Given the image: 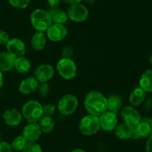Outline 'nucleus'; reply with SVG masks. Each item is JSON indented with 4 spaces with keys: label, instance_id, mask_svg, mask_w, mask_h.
Returning a JSON list of instances; mask_svg holds the SVG:
<instances>
[{
    "label": "nucleus",
    "instance_id": "obj_1",
    "mask_svg": "<svg viewBox=\"0 0 152 152\" xmlns=\"http://www.w3.org/2000/svg\"><path fill=\"white\" fill-rule=\"evenodd\" d=\"M83 104L88 114L99 116L107 110V98L99 91L88 92L85 96Z\"/></svg>",
    "mask_w": 152,
    "mask_h": 152
},
{
    "label": "nucleus",
    "instance_id": "obj_2",
    "mask_svg": "<svg viewBox=\"0 0 152 152\" xmlns=\"http://www.w3.org/2000/svg\"><path fill=\"white\" fill-rule=\"evenodd\" d=\"M22 117L28 123H37L43 115L42 105L37 100H29L22 107Z\"/></svg>",
    "mask_w": 152,
    "mask_h": 152
},
{
    "label": "nucleus",
    "instance_id": "obj_3",
    "mask_svg": "<svg viewBox=\"0 0 152 152\" xmlns=\"http://www.w3.org/2000/svg\"><path fill=\"white\" fill-rule=\"evenodd\" d=\"M30 22L37 31L45 32L52 24L50 14L48 10L42 8L35 9L30 15Z\"/></svg>",
    "mask_w": 152,
    "mask_h": 152
},
{
    "label": "nucleus",
    "instance_id": "obj_4",
    "mask_svg": "<svg viewBox=\"0 0 152 152\" xmlns=\"http://www.w3.org/2000/svg\"><path fill=\"white\" fill-rule=\"evenodd\" d=\"M78 129L84 136H93L96 134L101 129L99 116L88 113L80 121Z\"/></svg>",
    "mask_w": 152,
    "mask_h": 152
},
{
    "label": "nucleus",
    "instance_id": "obj_5",
    "mask_svg": "<svg viewBox=\"0 0 152 152\" xmlns=\"http://www.w3.org/2000/svg\"><path fill=\"white\" fill-rule=\"evenodd\" d=\"M56 69L59 76L65 80H71L77 76V65L71 58H60L56 63Z\"/></svg>",
    "mask_w": 152,
    "mask_h": 152
},
{
    "label": "nucleus",
    "instance_id": "obj_6",
    "mask_svg": "<svg viewBox=\"0 0 152 152\" xmlns=\"http://www.w3.org/2000/svg\"><path fill=\"white\" fill-rule=\"evenodd\" d=\"M79 100L73 94H66L59 99L57 109L62 116H71L78 108Z\"/></svg>",
    "mask_w": 152,
    "mask_h": 152
},
{
    "label": "nucleus",
    "instance_id": "obj_7",
    "mask_svg": "<svg viewBox=\"0 0 152 152\" xmlns=\"http://www.w3.org/2000/svg\"><path fill=\"white\" fill-rule=\"evenodd\" d=\"M68 19L72 22H83L88 19L89 15V11L88 7L82 3L70 5L67 10Z\"/></svg>",
    "mask_w": 152,
    "mask_h": 152
},
{
    "label": "nucleus",
    "instance_id": "obj_8",
    "mask_svg": "<svg viewBox=\"0 0 152 152\" xmlns=\"http://www.w3.org/2000/svg\"><path fill=\"white\" fill-rule=\"evenodd\" d=\"M152 135V119L141 117L140 122L134 126V134L132 139H137L140 138L149 137Z\"/></svg>",
    "mask_w": 152,
    "mask_h": 152
},
{
    "label": "nucleus",
    "instance_id": "obj_9",
    "mask_svg": "<svg viewBox=\"0 0 152 152\" xmlns=\"http://www.w3.org/2000/svg\"><path fill=\"white\" fill-rule=\"evenodd\" d=\"M47 39L53 43H58L66 37L68 35V29L65 25L52 23L46 31Z\"/></svg>",
    "mask_w": 152,
    "mask_h": 152
},
{
    "label": "nucleus",
    "instance_id": "obj_10",
    "mask_svg": "<svg viewBox=\"0 0 152 152\" xmlns=\"http://www.w3.org/2000/svg\"><path fill=\"white\" fill-rule=\"evenodd\" d=\"M100 128L103 131L110 132L114 131L118 124V118L117 113L106 110L99 116Z\"/></svg>",
    "mask_w": 152,
    "mask_h": 152
},
{
    "label": "nucleus",
    "instance_id": "obj_11",
    "mask_svg": "<svg viewBox=\"0 0 152 152\" xmlns=\"http://www.w3.org/2000/svg\"><path fill=\"white\" fill-rule=\"evenodd\" d=\"M120 116L124 123L129 124L134 127L141 119V116L138 110L132 106H126L121 109Z\"/></svg>",
    "mask_w": 152,
    "mask_h": 152
},
{
    "label": "nucleus",
    "instance_id": "obj_12",
    "mask_svg": "<svg viewBox=\"0 0 152 152\" xmlns=\"http://www.w3.org/2000/svg\"><path fill=\"white\" fill-rule=\"evenodd\" d=\"M5 46L7 52L16 58L24 56L26 52V47L24 42L16 37L10 38Z\"/></svg>",
    "mask_w": 152,
    "mask_h": 152
},
{
    "label": "nucleus",
    "instance_id": "obj_13",
    "mask_svg": "<svg viewBox=\"0 0 152 152\" xmlns=\"http://www.w3.org/2000/svg\"><path fill=\"white\" fill-rule=\"evenodd\" d=\"M54 75V69L50 64L42 63L34 71V77L39 83L48 82L51 80Z\"/></svg>",
    "mask_w": 152,
    "mask_h": 152
},
{
    "label": "nucleus",
    "instance_id": "obj_14",
    "mask_svg": "<svg viewBox=\"0 0 152 152\" xmlns=\"http://www.w3.org/2000/svg\"><path fill=\"white\" fill-rule=\"evenodd\" d=\"M3 119L4 123L10 127H16L22 122V115L20 111L16 109H7L3 113Z\"/></svg>",
    "mask_w": 152,
    "mask_h": 152
},
{
    "label": "nucleus",
    "instance_id": "obj_15",
    "mask_svg": "<svg viewBox=\"0 0 152 152\" xmlns=\"http://www.w3.org/2000/svg\"><path fill=\"white\" fill-rule=\"evenodd\" d=\"M22 135L27 142H37L42 135L38 123H28L24 127Z\"/></svg>",
    "mask_w": 152,
    "mask_h": 152
},
{
    "label": "nucleus",
    "instance_id": "obj_16",
    "mask_svg": "<svg viewBox=\"0 0 152 152\" xmlns=\"http://www.w3.org/2000/svg\"><path fill=\"white\" fill-rule=\"evenodd\" d=\"M39 82L36 79L34 76L28 77L21 80L19 85V91L23 95H28L36 92L38 88Z\"/></svg>",
    "mask_w": 152,
    "mask_h": 152
},
{
    "label": "nucleus",
    "instance_id": "obj_17",
    "mask_svg": "<svg viewBox=\"0 0 152 152\" xmlns=\"http://www.w3.org/2000/svg\"><path fill=\"white\" fill-rule=\"evenodd\" d=\"M47 44V37L44 32L36 31L31 39V46L36 52H41Z\"/></svg>",
    "mask_w": 152,
    "mask_h": 152
},
{
    "label": "nucleus",
    "instance_id": "obj_18",
    "mask_svg": "<svg viewBox=\"0 0 152 152\" xmlns=\"http://www.w3.org/2000/svg\"><path fill=\"white\" fill-rule=\"evenodd\" d=\"M134 130V127L123 122L117 125L114 129V134L120 139H129L133 137Z\"/></svg>",
    "mask_w": 152,
    "mask_h": 152
},
{
    "label": "nucleus",
    "instance_id": "obj_19",
    "mask_svg": "<svg viewBox=\"0 0 152 152\" xmlns=\"http://www.w3.org/2000/svg\"><path fill=\"white\" fill-rule=\"evenodd\" d=\"M16 58L7 52H0V72H6L14 68Z\"/></svg>",
    "mask_w": 152,
    "mask_h": 152
},
{
    "label": "nucleus",
    "instance_id": "obj_20",
    "mask_svg": "<svg viewBox=\"0 0 152 152\" xmlns=\"http://www.w3.org/2000/svg\"><path fill=\"white\" fill-rule=\"evenodd\" d=\"M48 11L50 14L52 23L65 25L68 22V16L67 12L64 11L62 9L59 7H55V8H50V10Z\"/></svg>",
    "mask_w": 152,
    "mask_h": 152
},
{
    "label": "nucleus",
    "instance_id": "obj_21",
    "mask_svg": "<svg viewBox=\"0 0 152 152\" xmlns=\"http://www.w3.org/2000/svg\"><path fill=\"white\" fill-rule=\"evenodd\" d=\"M14 69L21 75H26L31 71V63L28 58L25 56L16 58L15 60Z\"/></svg>",
    "mask_w": 152,
    "mask_h": 152
},
{
    "label": "nucleus",
    "instance_id": "obj_22",
    "mask_svg": "<svg viewBox=\"0 0 152 152\" xmlns=\"http://www.w3.org/2000/svg\"><path fill=\"white\" fill-rule=\"evenodd\" d=\"M129 102L132 107H138L144 102L145 99V92L139 86L132 91L129 95Z\"/></svg>",
    "mask_w": 152,
    "mask_h": 152
},
{
    "label": "nucleus",
    "instance_id": "obj_23",
    "mask_svg": "<svg viewBox=\"0 0 152 152\" xmlns=\"http://www.w3.org/2000/svg\"><path fill=\"white\" fill-rule=\"evenodd\" d=\"M123 107V100L118 95H111L107 98V110L118 113Z\"/></svg>",
    "mask_w": 152,
    "mask_h": 152
},
{
    "label": "nucleus",
    "instance_id": "obj_24",
    "mask_svg": "<svg viewBox=\"0 0 152 152\" xmlns=\"http://www.w3.org/2000/svg\"><path fill=\"white\" fill-rule=\"evenodd\" d=\"M37 123L39 126L42 133L50 134L54 130L55 122L51 116H43Z\"/></svg>",
    "mask_w": 152,
    "mask_h": 152
},
{
    "label": "nucleus",
    "instance_id": "obj_25",
    "mask_svg": "<svg viewBox=\"0 0 152 152\" xmlns=\"http://www.w3.org/2000/svg\"><path fill=\"white\" fill-rule=\"evenodd\" d=\"M140 87L145 92H152V69L144 72L140 78Z\"/></svg>",
    "mask_w": 152,
    "mask_h": 152
},
{
    "label": "nucleus",
    "instance_id": "obj_26",
    "mask_svg": "<svg viewBox=\"0 0 152 152\" xmlns=\"http://www.w3.org/2000/svg\"><path fill=\"white\" fill-rule=\"evenodd\" d=\"M27 142H28L25 139V137L22 135H19L13 139L10 145H11L13 151H22Z\"/></svg>",
    "mask_w": 152,
    "mask_h": 152
},
{
    "label": "nucleus",
    "instance_id": "obj_27",
    "mask_svg": "<svg viewBox=\"0 0 152 152\" xmlns=\"http://www.w3.org/2000/svg\"><path fill=\"white\" fill-rule=\"evenodd\" d=\"M22 152H44L41 146L36 142H28Z\"/></svg>",
    "mask_w": 152,
    "mask_h": 152
},
{
    "label": "nucleus",
    "instance_id": "obj_28",
    "mask_svg": "<svg viewBox=\"0 0 152 152\" xmlns=\"http://www.w3.org/2000/svg\"><path fill=\"white\" fill-rule=\"evenodd\" d=\"M31 0H8L12 7L18 9H25L29 4Z\"/></svg>",
    "mask_w": 152,
    "mask_h": 152
},
{
    "label": "nucleus",
    "instance_id": "obj_29",
    "mask_svg": "<svg viewBox=\"0 0 152 152\" xmlns=\"http://www.w3.org/2000/svg\"><path fill=\"white\" fill-rule=\"evenodd\" d=\"M37 91L38 92L39 95L40 97L45 98V97L47 96L48 95L49 92H50V87H49V85L48 83V82L39 83V86Z\"/></svg>",
    "mask_w": 152,
    "mask_h": 152
},
{
    "label": "nucleus",
    "instance_id": "obj_30",
    "mask_svg": "<svg viewBox=\"0 0 152 152\" xmlns=\"http://www.w3.org/2000/svg\"><path fill=\"white\" fill-rule=\"evenodd\" d=\"M56 110V107L53 104H51V103H48V104H45V105L42 106L43 115L44 116H51L52 115L54 114Z\"/></svg>",
    "mask_w": 152,
    "mask_h": 152
},
{
    "label": "nucleus",
    "instance_id": "obj_31",
    "mask_svg": "<svg viewBox=\"0 0 152 152\" xmlns=\"http://www.w3.org/2000/svg\"><path fill=\"white\" fill-rule=\"evenodd\" d=\"M74 55V49L71 46H67L62 51V58H71Z\"/></svg>",
    "mask_w": 152,
    "mask_h": 152
},
{
    "label": "nucleus",
    "instance_id": "obj_32",
    "mask_svg": "<svg viewBox=\"0 0 152 152\" xmlns=\"http://www.w3.org/2000/svg\"><path fill=\"white\" fill-rule=\"evenodd\" d=\"M10 39L9 34L6 31L0 30V45L6 46V44H7Z\"/></svg>",
    "mask_w": 152,
    "mask_h": 152
},
{
    "label": "nucleus",
    "instance_id": "obj_33",
    "mask_svg": "<svg viewBox=\"0 0 152 152\" xmlns=\"http://www.w3.org/2000/svg\"><path fill=\"white\" fill-rule=\"evenodd\" d=\"M10 143L4 141H0V152H13Z\"/></svg>",
    "mask_w": 152,
    "mask_h": 152
},
{
    "label": "nucleus",
    "instance_id": "obj_34",
    "mask_svg": "<svg viewBox=\"0 0 152 152\" xmlns=\"http://www.w3.org/2000/svg\"><path fill=\"white\" fill-rule=\"evenodd\" d=\"M145 151L152 152V135L148 137V139L147 140L146 144H145Z\"/></svg>",
    "mask_w": 152,
    "mask_h": 152
},
{
    "label": "nucleus",
    "instance_id": "obj_35",
    "mask_svg": "<svg viewBox=\"0 0 152 152\" xmlns=\"http://www.w3.org/2000/svg\"><path fill=\"white\" fill-rule=\"evenodd\" d=\"M47 1L50 8H55L58 7L61 0H47Z\"/></svg>",
    "mask_w": 152,
    "mask_h": 152
},
{
    "label": "nucleus",
    "instance_id": "obj_36",
    "mask_svg": "<svg viewBox=\"0 0 152 152\" xmlns=\"http://www.w3.org/2000/svg\"><path fill=\"white\" fill-rule=\"evenodd\" d=\"M64 3L69 5H73V4H79V3H82L83 0H62Z\"/></svg>",
    "mask_w": 152,
    "mask_h": 152
},
{
    "label": "nucleus",
    "instance_id": "obj_37",
    "mask_svg": "<svg viewBox=\"0 0 152 152\" xmlns=\"http://www.w3.org/2000/svg\"><path fill=\"white\" fill-rule=\"evenodd\" d=\"M152 107V101H151V99H148L147 102L145 103V108L146 110H151Z\"/></svg>",
    "mask_w": 152,
    "mask_h": 152
},
{
    "label": "nucleus",
    "instance_id": "obj_38",
    "mask_svg": "<svg viewBox=\"0 0 152 152\" xmlns=\"http://www.w3.org/2000/svg\"><path fill=\"white\" fill-rule=\"evenodd\" d=\"M3 80H4V77H3V73L1 72H0V88L2 86Z\"/></svg>",
    "mask_w": 152,
    "mask_h": 152
},
{
    "label": "nucleus",
    "instance_id": "obj_39",
    "mask_svg": "<svg viewBox=\"0 0 152 152\" xmlns=\"http://www.w3.org/2000/svg\"><path fill=\"white\" fill-rule=\"evenodd\" d=\"M70 152H86V151H84L83 149H81V148H76V149H74V150H72Z\"/></svg>",
    "mask_w": 152,
    "mask_h": 152
},
{
    "label": "nucleus",
    "instance_id": "obj_40",
    "mask_svg": "<svg viewBox=\"0 0 152 152\" xmlns=\"http://www.w3.org/2000/svg\"><path fill=\"white\" fill-rule=\"evenodd\" d=\"M83 1H84L85 2L87 3V4H93V3H94L95 0H83Z\"/></svg>",
    "mask_w": 152,
    "mask_h": 152
},
{
    "label": "nucleus",
    "instance_id": "obj_41",
    "mask_svg": "<svg viewBox=\"0 0 152 152\" xmlns=\"http://www.w3.org/2000/svg\"><path fill=\"white\" fill-rule=\"evenodd\" d=\"M149 62L151 63H152V55L150 56V58H149Z\"/></svg>",
    "mask_w": 152,
    "mask_h": 152
},
{
    "label": "nucleus",
    "instance_id": "obj_42",
    "mask_svg": "<svg viewBox=\"0 0 152 152\" xmlns=\"http://www.w3.org/2000/svg\"><path fill=\"white\" fill-rule=\"evenodd\" d=\"M151 101H152V97H151Z\"/></svg>",
    "mask_w": 152,
    "mask_h": 152
}]
</instances>
